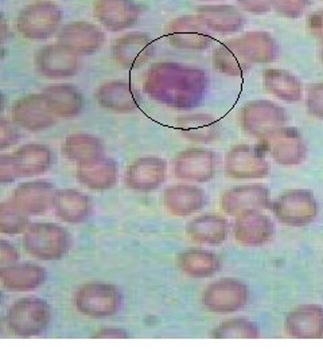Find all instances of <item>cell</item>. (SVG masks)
Here are the masks:
<instances>
[{
	"label": "cell",
	"mask_w": 323,
	"mask_h": 363,
	"mask_svg": "<svg viewBox=\"0 0 323 363\" xmlns=\"http://www.w3.org/2000/svg\"><path fill=\"white\" fill-rule=\"evenodd\" d=\"M111 55L123 69H141L154 58L155 43L148 34L129 33L114 40Z\"/></svg>",
	"instance_id": "2e32d148"
},
{
	"label": "cell",
	"mask_w": 323,
	"mask_h": 363,
	"mask_svg": "<svg viewBox=\"0 0 323 363\" xmlns=\"http://www.w3.org/2000/svg\"><path fill=\"white\" fill-rule=\"evenodd\" d=\"M175 130L194 143H213L221 136L220 121L207 113H192L175 120Z\"/></svg>",
	"instance_id": "d6a6232c"
},
{
	"label": "cell",
	"mask_w": 323,
	"mask_h": 363,
	"mask_svg": "<svg viewBox=\"0 0 323 363\" xmlns=\"http://www.w3.org/2000/svg\"><path fill=\"white\" fill-rule=\"evenodd\" d=\"M212 60L214 70L226 77H244L252 67V64L240 50L236 39L221 43L213 52Z\"/></svg>",
	"instance_id": "d590c367"
},
{
	"label": "cell",
	"mask_w": 323,
	"mask_h": 363,
	"mask_svg": "<svg viewBox=\"0 0 323 363\" xmlns=\"http://www.w3.org/2000/svg\"><path fill=\"white\" fill-rule=\"evenodd\" d=\"M201 1H217V0H201Z\"/></svg>",
	"instance_id": "816d5d0a"
},
{
	"label": "cell",
	"mask_w": 323,
	"mask_h": 363,
	"mask_svg": "<svg viewBox=\"0 0 323 363\" xmlns=\"http://www.w3.org/2000/svg\"><path fill=\"white\" fill-rule=\"evenodd\" d=\"M62 9L50 0H37L23 7L16 18L18 33L28 40H46L60 31Z\"/></svg>",
	"instance_id": "3957f363"
},
{
	"label": "cell",
	"mask_w": 323,
	"mask_h": 363,
	"mask_svg": "<svg viewBox=\"0 0 323 363\" xmlns=\"http://www.w3.org/2000/svg\"><path fill=\"white\" fill-rule=\"evenodd\" d=\"M13 155L19 178H33L43 175L54 164V152L46 144L27 143L21 145Z\"/></svg>",
	"instance_id": "f1b7e54d"
},
{
	"label": "cell",
	"mask_w": 323,
	"mask_h": 363,
	"mask_svg": "<svg viewBox=\"0 0 323 363\" xmlns=\"http://www.w3.org/2000/svg\"><path fill=\"white\" fill-rule=\"evenodd\" d=\"M236 40L252 65H268L280 55V48L276 39L267 31H249Z\"/></svg>",
	"instance_id": "4dcf8cb0"
},
{
	"label": "cell",
	"mask_w": 323,
	"mask_h": 363,
	"mask_svg": "<svg viewBox=\"0 0 323 363\" xmlns=\"http://www.w3.org/2000/svg\"><path fill=\"white\" fill-rule=\"evenodd\" d=\"M209 337L214 339H258V325L246 318H234L214 327Z\"/></svg>",
	"instance_id": "74e56055"
},
{
	"label": "cell",
	"mask_w": 323,
	"mask_h": 363,
	"mask_svg": "<svg viewBox=\"0 0 323 363\" xmlns=\"http://www.w3.org/2000/svg\"><path fill=\"white\" fill-rule=\"evenodd\" d=\"M128 337V331L119 327H104L93 335V337H97V339H126Z\"/></svg>",
	"instance_id": "7dc6e473"
},
{
	"label": "cell",
	"mask_w": 323,
	"mask_h": 363,
	"mask_svg": "<svg viewBox=\"0 0 323 363\" xmlns=\"http://www.w3.org/2000/svg\"><path fill=\"white\" fill-rule=\"evenodd\" d=\"M219 156L213 151L193 147L186 148L174 157V177L182 182L207 183L216 175Z\"/></svg>",
	"instance_id": "8fae6325"
},
{
	"label": "cell",
	"mask_w": 323,
	"mask_h": 363,
	"mask_svg": "<svg viewBox=\"0 0 323 363\" xmlns=\"http://www.w3.org/2000/svg\"><path fill=\"white\" fill-rule=\"evenodd\" d=\"M30 225V216L13 202H0V234L18 235L25 233Z\"/></svg>",
	"instance_id": "f35d334b"
},
{
	"label": "cell",
	"mask_w": 323,
	"mask_h": 363,
	"mask_svg": "<svg viewBox=\"0 0 323 363\" xmlns=\"http://www.w3.org/2000/svg\"><path fill=\"white\" fill-rule=\"evenodd\" d=\"M239 6L248 13L264 15L271 11V0H237Z\"/></svg>",
	"instance_id": "f6af8a7d"
},
{
	"label": "cell",
	"mask_w": 323,
	"mask_h": 363,
	"mask_svg": "<svg viewBox=\"0 0 323 363\" xmlns=\"http://www.w3.org/2000/svg\"><path fill=\"white\" fill-rule=\"evenodd\" d=\"M260 147L280 166H299L306 160L307 147L302 133L294 127H282L261 139Z\"/></svg>",
	"instance_id": "30bf717a"
},
{
	"label": "cell",
	"mask_w": 323,
	"mask_h": 363,
	"mask_svg": "<svg viewBox=\"0 0 323 363\" xmlns=\"http://www.w3.org/2000/svg\"><path fill=\"white\" fill-rule=\"evenodd\" d=\"M249 300V289L237 279H220L205 288L201 301L207 311L216 315H231L240 311Z\"/></svg>",
	"instance_id": "9c48e42d"
},
{
	"label": "cell",
	"mask_w": 323,
	"mask_h": 363,
	"mask_svg": "<svg viewBox=\"0 0 323 363\" xmlns=\"http://www.w3.org/2000/svg\"><path fill=\"white\" fill-rule=\"evenodd\" d=\"M197 11V16L210 33L234 34L241 31L246 25V16L231 4H207L198 7Z\"/></svg>",
	"instance_id": "83f0119b"
},
{
	"label": "cell",
	"mask_w": 323,
	"mask_h": 363,
	"mask_svg": "<svg viewBox=\"0 0 323 363\" xmlns=\"http://www.w3.org/2000/svg\"><path fill=\"white\" fill-rule=\"evenodd\" d=\"M76 177L81 186L93 191L111 190L115 187L119 178L116 160L108 156H102L92 163L77 166Z\"/></svg>",
	"instance_id": "f546056e"
},
{
	"label": "cell",
	"mask_w": 323,
	"mask_h": 363,
	"mask_svg": "<svg viewBox=\"0 0 323 363\" xmlns=\"http://www.w3.org/2000/svg\"><path fill=\"white\" fill-rule=\"evenodd\" d=\"M52 322V308L46 300L27 296L10 306L6 323L16 337H33L46 333Z\"/></svg>",
	"instance_id": "277c9868"
},
{
	"label": "cell",
	"mask_w": 323,
	"mask_h": 363,
	"mask_svg": "<svg viewBox=\"0 0 323 363\" xmlns=\"http://www.w3.org/2000/svg\"><path fill=\"white\" fill-rule=\"evenodd\" d=\"M55 187L50 181H28L15 187L11 202L27 216H42L52 208Z\"/></svg>",
	"instance_id": "603a6c76"
},
{
	"label": "cell",
	"mask_w": 323,
	"mask_h": 363,
	"mask_svg": "<svg viewBox=\"0 0 323 363\" xmlns=\"http://www.w3.org/2000/svg\"><path fill=\"white\" fill-rule=\"evenodd\" d=\"M178 267L192 279H207L220 272L219 256L205 249H189L178 256Z\"/></svg>",
	"instance_id": "8d00e7d4"
},
{
	"label": "cell",
	"mask_w": 323,
	"mask_h": 363,
	"mask_svg": "<svg viewBox=\"0 0 323 363\" xmlns=\"http://www.w3.org/2000/svg\"><path fill=\"white\" fill-rule=\"evenodd\" d=\"M321 60H322V62H323V48H322V50H321Z\"/></svg>",
	"instance_id": "f907efd6"
},
{
	"label": "cell",
	"mask_w": 323,
	"mask_h": 363,
	"mask_svg": "<svg viewBox=\"0 0 323 363\" xmlns=\"http://www.w3.org/2000/svg\"><path fill=\"white\" fill-rule=\"evenodd\" d=\"M52 208L57 218L66 223L77 225L91 218L93 211L92 199L76 189L55 190L53 195Z\"/></svg>",
	"instance_id": "d4e9b609"
},
{
	"label": "cell",
	"mask_w": 323,
	"mask_h": 363,
	"mask_svg": "<svg viewBox=\"0 0 323 363\" xmlns=\"http://www.w3.org/2000/svg\"><path fill=\"white\" fill-rule=\"evenodd\" d=\"M10 35H11V33H10L9 22H7L4 13H0V46L9 40Z\"/></svg>",
	"instance_id": "c3c4849f"
},
{
	"label": "cell",
	"mask_w": 323,
	"mask_h": 363,
	"mask_svg": "<svg viewBox=\"0 0 323 363\" xmlns=\"http://www.w3.org/2000/svg\"><path fill=\"white\" fill-rule=\"evenodd\" d=\"M58 42L78 55H93L105 43V33L100 27L85 21H75L61 26Z\"/></svg>",
	"instance_id": "d6986e66"
},
{
	"label": "cell",
	"mask_w": 323,
	"mask_h": 363,
	"mask_svg": "<svg viewBox=\"0 0 323 363\" xmlns=\"http://www.w3.org/2000/svg\"><path fill=\"white\" fill-rule=\"evenodd\" d=\"M21 140L19 127L6 117L0 116V151L13 147Z\"/></svg>",
	"instance_id": "60d3db41"
},
{
	"label": "cell",
	"mask_w": 323,
	"mask_h": 363,
	"mask_svg": "<svg viewBox=\"0 0 323 363\" xmlns=\"http://www.w3.org/2000/svg\"><path fill=\"white\" fill-rule=\"evenodd\" d=\"M73 304L81 315L92 319L115 316L121 310L123 295L114 284L91 281L78 286L73 296Z\"/></svg>",
	"instance_id": "5b68a950"
},
{
	"label": "cell",
	"mask_w": 323,
	"mask_h": 363,
	"mask_svg": "<svg viewBox=\"0 0 323 363\" xmlns=\"http://www.w3.org/2000/svg\"><path fill=\"white\" fill-rule=\"evenodd\" d=\"M48 273L43 267L33 262H16L0 273L3 286L11 292L35 291L46 283Z\"/></svg>",
	"instance_id": "1f68e13d"
},
{
	"label": "cell",
	"mask_w": 323,
	"mask_h": 363,
	"mask_svg": "<svg viewBox=\"0 0 323 363\" xmlns=\"http://www.w3.org/2000/svg\"><path fill=\"white\" fill-rule=\"evenodd\" d=\"M168 177V162L158 156H142L135 159L124 174L126 187L139 194L158 190Z\"/></svg>",
	"instance_id": "4fadbf2b"
},
{
	"label": "cell",
	"mask_w": 323,
	"mask_h": 363,
	"mask_svg": "<svg viewBox=\"0 0 323 363\" xmlns=\"http://www.w3.org/2000/svg\"><path fill=\"white\" fill-rule=\"evenodd\" d=\"M0 298H1V295H0Z\"/></svg>",
	"instance_id": "f5cc1de1"
},
{
	"label": "cell",
	"mask_w": 323,
	"mask_h": 363,
	"mask_svg": "<svg viewBox=\"0 0 323 363\" xmlns=\"http://www.w3.org/2000/svg\"><path fill=\"white\" fill-rule=\"evenodd\" d=\"M229 233V222L216 213L198 216L186 225V234L194 244L205 247H219L224 244Z\"/></svg>",
	"instance_id": "4316f807"
},
{
	"label": "cell",
	"mask_w": 323,
	"mask_h": 363,
	"mask_svg": "<svg viewBox=\"0 0 323 363\" xmlns=\"http://www.w3.org/2000/svg\"><path fill=\"white\" fill-rule=\"evenodd\" d=\"M233 233L240 245L260 247L271 241L275 228L271 218L260 208H249L236 216Z\"/></svg>",
	"instance_id": "ac0fdd59"
},
{
	"label": "cell",
	"mask_w": 323,
	"mask_h": 363,
	"mask_svg": "<svg viewBox=\"0 0 323 363\" xmlns=\"http://www.w3.org/2000/svg\"><path fill=\"white\" fill-rule=\"evenodd\" d=\"M62 155L76 166L88 164L105 155L103 140L89 133L69 135L61 147Z\"/></svg>",
	"instance_id": "836d02e7"
},
{
	"label": "cell",
	"mask_w": 323,
	"mask_h": 363,
	"mask_svg": "<svg viewBox=\"0 0 323 363\" xmlns=\"http://www.w3.org/2000/svg\"><path fill=\"white\" fill-rule=\"evenodd\" d=\"M18 178L13 154H0V186L11 184Z\"/></svg>",
	"instance_id": "7bdbcfd3"
},
{
	"label": "cell",
	"mask_w": 323,
	"mask_h": 363,
	"mask_svg": "<svg viewBox=\"0 0 323 363\" xmlns=\"http://www.w3.org/2000/svg\"><path fill=\"white\" fill-rule=\"evenodd\" d=\"M287 335L295 339H322L323 306L302 304L285 318Z\"/></svg>",
	"instance_id": "484cf974"
},
{
	"label": "cell",
	"mask_w": 323,
	"mask_h": 363,
	"mask_svg": "<svg viewBox=\"0 0 323 363\" xmlns=\"http://www.w3.org/2000/svg\"><path fill=\"white\" fill-rule=\"evenodd\" d=\"M306 108L310 116L323 120V82L314 84L309 88Z\"/></svg>",
	"instance_id": "b9f144b4"
},
{
	"label": "cell",
	"mask_w": 323,
	"mask_h": 363,
	"mask_svg": "<svg viewBox=\"0 0 323 363\" xmlns=\"http://www.w3.org/2000/svg\"><path fill=\"white\" fill-rule=\"evenodd\" d=\"M270 162L260 145L239 144L225 156V175L236 181L264 179L270 175Z\"/></svg>",
	"instance_id": "52a82bcc"
},
{
	"label": "cell",
	"mask_w": 323,
	"mask_h": 363,
	"mask_svg": "<svg viewBox=\"0 0 323 363\" xmlns=\"http://www.w3.org/2000/svg\"><path fill=\"white\" fill-rule=\"evenodd\" d=\"M166 35L173 48L189 52H204L213 42L210 31L197 15L173 19L166 28Z\"/></svg>",
	"instance_id": "5bb4252c"
},
{
	"label": "cell",
	"mask_w": 323,
	"mask_h": 363,
	"mask_svg": "<svg viewBox=\"0 0 323 363\" xmlns=\"http://www.w3.org/2000/svg\"><path fill=\"white\" fill-rule=\"evenodd\" d=\"M94 99L103 109L115 113H132L142 103L136 88L121 79L103 82L94 91Z\"/></svg>",
	"instance_id": "ffe728a7"
},
{
	"label": "cell",
	"mask_w": 323,
	"mask_h": 363,
	"mask_svg": "<svg viewBox=\"0 0 323 363\" xmlns=\"http://www.w3.org/2000/svg\"><path fill=\"white\" fill-rule=\"evenodd\" d=\"M72 247V237L64 226L54 222H34L23 233V247L28 256L40 261L65 257Z\"/></svg>",
	"instance_id": "7a4b0ae2"
},
{
	"label": "cell",
	"mask_w": 323,
	"mask_h": 363,
	"mask_svg": "<svg viewBox=\"0 0 323 363\" xmlns=\"http://www.w3.org/2000/svg\"><path fill=\"white\" fill-rule=\"evenodd\" d=\"M11 118L19 128L34 133L50 130L57 124V117L42 93H30L18 99L11 106Z\"/></svg>",
	"instance_id": "9a60e30c"
},
{
	"label": "cell",
	"mask_w": 323,
	"mask_h": 363,
	"mask_svg": "<svg viewBox=\"0 0 323 363\" xmlns=\"http://www.w3.org/2000/svg\"><path fill=\"white\" fill-rule=\"evenodd\" d=\"M263 85L273 97L285 103H299L303 97V84L288 70L270 67L263 72Z\"/></svg>",
	"instance_id": "e575fe53"
},
{
	"label": "cell",
	"mask_w": 323,
	"mask_h": 363,
	"mask_svg": "<svg viewBox=\"0 0 323 363\" xmlns=\"http://www.w3.org/2000/svg\"><path fill=\"white\" fill-rule=\"evenodd\" d=\"M49 109L57 118H76L84 112L85 99L73 84H52L42 91Z\"/></svg>",
	"instance_id": "cb8c5ba5"
},
{
	"label": "cell",
	"mask_w": 323,
	"mask_h": 363,
	"mask_svg": "<svg viewBox=\"0 0 323 363\" xmlns=\"http://www.w3.org/2000/svg\"><path fill=\"white\" fill-rule=\"evenodd\" d=\"M209 202L205 190L194 184H173L162 194V205L173 217H189L201 211Z\"/></svg>",
	"instance_id": "44dd1931"
},
{
	"label": "cell",
	"mask_w": 323,
	"mask_h": 363,
	"mask_svg": "<svg viewBox=\"0 0 323 363\" xmlns=\"http://www.w3.org/2000/svg\"><path fill=\"white\" fill-rule=\"evenodd\" d=\"M312 0H271V7L282 16L297 19L307 11Z\"/></svg>",
	"instance_id": "ab89813d"
},
{
	"label": "cell",
	"mask_w": 323,
	"mask_h": 363,
	"mask_svg": "<svg viewBox=\"0 0 323 363\" xmlns=\"http://www.w3.org/2000/svg\"><path fill=\"white\" fill-rule=\"evenodd\" d=\"M93 15L105 30L121 33L139 22L142 7L135 0H94Z\"/></svg>",
	"instance_id": "e0dca14e"
},
{
	"label": "cell",
	"mask_w": 323,
	"mask_h": 363,
	"mask_svg": "<svg viewBox=\"0 0 323 363\" xmlns=\"http://www.w3.org/2000/svg\"><path fill=\"white\" fill-rule=\"evenodd\" d=\"M287 118L285 108L270 100L249 101L240 111L241 128L258 140L285 127Z\"/></svg>",
	"instance_id": "8992f818"
},
{
	"label": "cell",
	"mask_w": 323,
	"mask_h": 363,
	"mask_svg": "<svg viewBox=\"0 0 323 363\" xmlns=\"http://www.w3.org/2000/svg\"><path fill=\"white\" fill-rule=\"evenodd\" d=\"M6 103H7V100H6V96L0 91V115L4 112V109H6Z\"/></svg>",
	"instance_id": "681fc988"
},
{
	"label": "cell",
	"mask_w": 323,
	"mask_h": 363,
	"mask_svg": "<svg viewBox=\"0 0 323 363\" xmlns=\"http://www.w3.org/2000/svg\"><path fill=\"white\" fill-rule=\"evenodd\" d=\"M280 223L294 228L307 226L318 217V202L310 190L295 189L279 195L271 205Z\"/></svg>",
	"instance_id": "ba28073f"
},
{
	"label": "cell",
	"mask_w": 323,
	"mask_h": 363,
	"mask_svg": "<svg viewBox=\"0 0 323 363\" xmlns=\"http://www.w3.org/2000/svg\"><path fill=\"white\" fill-rule=\"evenodd\" d=\"M34 64L42 77L65 79L77 74L81 67V60L78 54L57 42L38 49L34 57Z\"/></svg>",
	"instance_id": "7c38bea8"
},
{
	"label": "cell",
	"mask_w": 323,
	"mask_h": 363,
	"mask_svg": "<svg viewBox=\"0 0 323 363\" xmlns=\"http://www.w3.org/2000/svg\"><path fill=\"white\" fill-rule=\"evenodd\" d=\"M209 74L204 69L178 62H156L143 79V91L156 104L173 111H192L209 91Z\"/></svg>",
	"instance_id": "6da1fadb"
},
{
	"label": "cell",
	"mask_w": 323,
	"mask_h": 363,
	"mask_svg": "<svg viewBox=\"0 0 323 363\" xmlns=\"http://www.w3.org/2000/svg\"><path fill=\"white\" fill-rule=\"evenodd\" d=\"M307 27L311 35L318 39L323 45V10L311 13L307 19Z\"/></svg>",
	"instance_id": "bcb514c9"
},
{
	"label": "cell",
	"mask_w": 323,
	"mask_h": 363,
	"mask_svg": "<svg viewBox=\"0 0 323 363\" xmlns=\"http://www.w3.org/2000/svg\"><path fill=\"white\" fill-rule=\"evenodd\" d=\"M19 261V252L13 244L0 238V273Z\"/></svg>",
	"instance_id": "ee69618b"
},
{
	"label": "cell",
	"mask_w": 323,
	"mask_h": 363,
	"mask_svg": "<svg viewBox=\"0 0 323 363\" xmlns=\"http://www.w3.org/2000/svg\"><path fill=\"white\" fill-rule=\"evenodd\" d=\"M221 208L228 216H237L249 208H271L270 189L263 184H244L236 186L221 195Z\"/></svg>",
	"instance_id": "7402d4cb"
}]
</instances>
